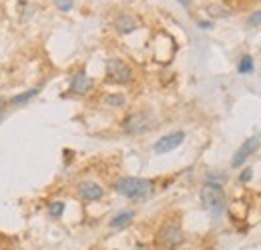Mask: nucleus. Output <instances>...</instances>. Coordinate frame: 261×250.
I'll use <instances>...</instances> for the list:
<instances>
[{
	"label": "nucleus",
	"instance_id": "nucleus-14",
	"mask_svg": "<svg viewBox=\"0 0 261 250\" xmlns=\"http://www.w3.org/2000/svg\"><path fill=\"white\" fill-rule=\"evenodd\" d=\"M63 212H65V202H61V200L50 202V206H48V214H50V218H61Z\"/></svg>",
	"mask_w": 261,
	"mask_h": 250
},
{
	"label": "nucleus",
	"instance_id": "nucleus-12",
	"mask_svg": "<svg viewBox=\"0 0 261 250\" xmlns=\"http://www.w3.org/2000/svg\"><path fill=\"white\" fill-rule=\"evenodd\" d=\"M253 70H255L253 58H251L249 54H243V56L239 58V63H237V72H239V74H251Z\"/></svg>",
	"mask_w": 261,
	"mask_h": 250
},
{
	"label": "nucleus",
	"instance_id": "nucleus-17",
	"mask_svg": "<svg viewBox=\"0 0 261 250\" xmlns=\"http://www.w3.org/2000/svg\"><path fill=\"white\" fill-rule=\"evenodd\" d=\"M72 2H74V0H55L57 8H59V10H63V12H68V10L72 8Z\"/></svg>",
	"mask_w": 261,
	"mask_h": 250
},
{
	"label": "nucleus",
	"instance_id": "nucleus-11",
	"mask_svg": "<svg viewBox=\"0 0 261 250\" xmlns=\"http://www.w3.org/2000/svg\"><path fill=\"white\" fill-rule=\"evenodd\" d=\"M133 216H135L133 210H123V212H119L115 218H111L109 226H111V228H125L130 220H133Z\"/></svg>",
	"mask_w": 261,
	"mask_h": 250
},
{
	"label": "nucleus",
	"instance_id": "nucleus-4",
	"mask_svg": "<svg viewBox=\"0 0 261 250\" xmlns=\"http://www.w3.org/2000/svg\"><path fill=\"white\" fill-rule=\"evenodd\" d=\"M157 242L163 246L165 250H175L183 244V230L179 224H165L163 228L157 234Z\"/></svg>",
	"mask_w": 261,
	"mask_h": 250
},
{
	"label": "nucleus",
	"instance_id": "nucleus-5",
	"mask_svg": "<svg viewBox=\"0 0 261 250\" xmlns=\"http://www.w3.org/2000/svg\"><path fill=\"white\" fill-rule=\"evenodd\" d=\"M259 146H261V136H251V138H247V140L237 148V152L233 154L231 166H233V168H239L251 154H255V150H257Z\"/></svg>",
	"mask_w": 261,
	"mask_h": 250
},
{
	"label": "nucleus",
	"instance_id": "nucleus-10",
	"mask_svg": "<svg viewBox=\"0 0 261 250\" xmlns=\"http://www.w3.org/2000/svg\"><path fill=\"white\" fill-rule=\"evenodd\" d=\"M113 26H115V30L119 32V34H129V32L139 28V20L135 16H130V14H121V16L115 18Z\"/></svg>",
	"mask_w": 261,
	"mask_h": 250
},
{
	"label": "nucleus",
	"instance_id": "nucleus-6",
	"mask_svg": "<svg viewBox=\"0 0 261 250\" xmlns=\"http://www.w3.org/2000/svg\"><path fill=\"white\" fill-rule=\"evenodd\" d=\"M183 140H185V132H171V134H165V136H161V138L153 144V150H155L157 154H167V152L179 148V146L183 144Z\"/></svg>",
	"mask_w": 261,
	"mask_h": 250
},
{
	"label": "nucleus",
	"instance_id": "nucleus-7",
	"mask_svg": "<svg viewBox=\"0 0 261 250\" xmlns=\"http://www.w3.org/2000/svg\"><path fill=\"white\" fill-rule=\"evenodd\" d=\"M123 128H125L129 134H141V132H145V130L151 128V122H149V116H147V114L135 112V114H130V116H127V118L123 120Z\"/></svg>",
	"mask_w": 261,
	"mask_h": 250
},
{
	"label": "nucleus",
	"instance_id": "nucleus-8",
	"mask_svg": "<svg viewBox=\"0 0 261 250\" xmlns=\"http://www.w3.org/2000/svg\"><path fill=\"white\" fill-rule=\"evenodd\" d=\"M76 192H79V196L83 198V200H87V202H95V200H100L102 198V188L98 186L97 182H91V180H85V182H79V186H76Z\"/></svg>",
	"mask_w": 261,
	"mask_h": 250
},
{
	"label": "nucleus",
	"instance_id": "nucleus-9",
	"mask_svg": "<svg viewBox=\"0 0 261 250\" xmlns=\"http://www.w3.org/2000/svg\"><path fill=\"white\" fill-rule=\"evenodd\" d=\"M93 88V80L87 76L85 70H79L70 80V90L74 94H87Z\"/></svg>",
	"mask_w": 261,
	"mask_h": 250
},
{
	"label": "nucleus",
	"instance_id": "nucleus-19",
	"mask_svg": "<svg viewBox=\"0 0 261 250\" xmlns=\"http://www.w3.org/2000/svg\"><path fill=\"white\" fill-rule=\"evenodd\" d=\"M251 176H253V170H251V168H245V170L239 174V180H241V182H249Z\"/></svg>",
	"mask_w": 261,
	"mask_h": 250
},
{
	"label": "nucleus",
	"instance_id": "nucleus-13",
	"mask_svg": "<svg viewBox=\"0 0 261 250\" xmlns=\"http://www.w3.org/2000/svg\"><path fill=\"white\" fill-rule=\"evenodd\" d=\"M38 92H40V88H31V90H27V92L16 94V96H12V98H10V104H12V106L24 104V102H29L31 98H34V96H36Z\"/></svg>",
	"mask_w": 261,
	"mask_h": 250
},
{
	"label": "nucleus",
	"instance_id": "nucleus-1",
	"mask_svg": "<svg viewBox=\"0 0 261 250\" xmlns=\"http://www.w3.org/2000/svg\"><path fill=\"white\" fill-rule=\"evenodd\" d=\"M115 190L130 200H145L153 192V182L147 178H137V176H125L115 182Z\"/></svg>",
	"mask_w": 261,
	"mask_h": 250
},
{
	"label": "nucleus",
	"instance_id": "nucleus-22",
	"mask_svg": "<svg viewBox=\"0 0 261 250\" xmlns=\"http://www.w3.org/2000/svg\"><path fill=\"white\" fill-rule=\"evenodd\" d=\"M0 122H2V110H0Z\"/></svg>",
	"mask_w": 261,
	"mask_h": 250
},
{
	"label": "nucleus",
	"instance_id": "nucleus-18",
	"mask_svg": "<svg viewBox=\"0 0 261 250\" xmlns=\"http://www.w3.org/2000/svg\"><path fill=\"white\" fill-rule=\"evenodd\" d=\"M261 24V10L253 12L249 18H247V26H259Z\"/></svg>",
	"mask_w": 261,
	"mask_h": 250
},
{
	"label": "nucleus",
	"instance_id": "nucleus-2",
	"mask_svg": "<svg viewBox=\"0 0 261 250\" xmlns=\"http://www.w3.org/2000/svg\"><path fill=\"white\" fill-rule=\"evenodd\" d=\"M201 202H203V206L217 218V216H221L223 214V210H225V192H223V188L219 182H207L205 186L201 188Z\"/></svg>",
	"mask_w": 261,
	"mask_h": 250
},
{
	"label": "nucleus",
	"instance_id": "nucleus-16",
	"mask_svg": "<svg viewBox=\"0 0 261 250\" xmlns=\"http://www.w3.org/2000/svg\"><path fill=\"white\" fill-rule=\"evenodd\" d=\"M207 10H209L211 16H219V18H223V16H229V14H231V12H227L225 8H221V6H217V4H209Z\"/></svg>",
	"mask_w": 261,
	"mask_h": 250
},
{
	"label": "nucleus",
	"instance_id": "nucleus-3",
	"mask_svg": "<svg viewBox=\"0 0 261 250\" xmlns=\"http://www.w3.org/2000/svg\"><path fill=\"white\" fill-rule=\"evenodd\" d=\"M107 78L115 84H127L133 80V68L121 58L107 60Z\"/></svg>",
	"mask_w": 261,
	"mask_h": 250
},
{
	"label": "nucleus",
	"instance_id": "nucleus-20",
	"mask_svg": "<svg viewBox=\"0 0 261 250\" xmlns=\"http://www.w3.org/2000/svg\"><path fill=\"white\" fill-rule=\"evenodd\" d=\"M199 28H203V30H209V28H213V24H211V22H205V20H201V22H199Z\"/></svg>",
	"mask_w": 261,
	"mask_h": 250
},
{
	"label": "nucleus",
	"instance_id": "nucleus-15",
	"mask_svg": "<svg viewBox=\"0 0 261 250\" xmlns=\"http://www.w3.org/2000/svg\"><path fill=\"white\" fill-rule=\"evenodd\" d=\"M105 102L109 106H113V108H121V106H125V96L123 94H109L105 98Z\"/></svg>",
	"mask_w": 261,
	"mask_h": 250
},
{
	"label": "nucleus",
	"instance_id": "nucleus-21",
	"mask_svg": "<svg viewBox=\"0 0 261 250\" xmlns=\"http://www.w3.org/2000/svg\"><path fill=\"white\" fill-rule=\"evenodd\" d=\"M177 2H181V4H189L191 0H177Z\"/></svg>",
	"mask_w": 261,
	"mask_h": 250
}]
</instances>
